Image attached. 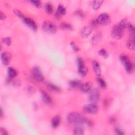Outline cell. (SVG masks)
Masks as SVG:
<instances>
[{"mask_svg": "<svg viewBox=\"0 0 135 135\" xmlns=\"http://www.w3.org/2000/svg\"><path fill=\"white\" fill-rule=\"evenodd\" d=\"M74 14L78 16L79 17H80V18H84V14L83 13V12L81 11V10H78L77 11H76L74 13Z\"/></svg>", "mask_w": 135, "mask_h": 135, "instance_id": "1f68e13d", "label": "cell"}, {"mask_svg": "<svg viewBox=\"0 0 135 135\" xmlns=\"http://www.w3.org/2000/svg\"><path fill=\"white\" fill-rule=\"evenodd\" d=\"M8 76L9 78L13 79L17 76V72L15 69L13 68L9 67L8 69Z\"/></svg>", "mask_w": 135, "mask_h": 135, "instance_id": "d6986e66", "label": "cell"}, {"mask_svg": "<svg viewBox=\"0 0 135 135\" xmlns=\"http://www.w3.org/2000/svg\"><path fill=\"white\" fill-rule=\"evenodd\" d=\"M41 98L43 102L46 105L51 106L53 105V100L51 97L44 90H41Z\"/></svg>", "mask_w": 135, "mask_h": 135, "instance_id": "30bf717a", "label": "cell"}, {"mask_svg": "<svg viewBox=\"0 0 135 135\" xmlns=\"http://www.w3.org/2000/svg\"><path fill=\"white\" fill-rule=\"evenodd\" d=\"M110 122L111 123H115L116 122L115 118H110Z\"/></svg>", "mask_w": 135, "mask_h": 135, "instance_id": "60d3db41", "label": "cell"}, {"mask_svg": "<svg viewBox=\"0 0 135 135\" xmlns=\"http://www.w3.org/2000/svg\"><path fill=\"white\" fill-rule=\"evenodd\" d=\"M114 132L116 134H119V135H122L124 134V130L120 127H116L114 128Z\"/></svg>", "mask_w": 135, "mask_h": 135, "instance_id": "f546056e", "label": "cell"}, {"mask_svg": "<svg viewBox=\"0 0 135 135\" xmlns=\"http://www.w3.org/2000/svg\"><path fill=\"white\" fill-rule=\"evenodd\" d=\"M1 58L2 63L5 65H7L9 64L11 59V55L8 52H3L1 53Z\"/></svg>", "mask_w": 135, "mask_h": 135, "instance_id": "8fae6325", "label": "cell"}, {"mask_svg": "<svg viewBox=\"0 0 135 135\" xmlns=\"http://www.w3.org/2000/svg\"><path fill=\"white\" fill-rule=\"evenodd\" d=\"M124 29L119 24L115 25L111 29V36L115 39H120L124 34Z\"/></svg>", "mask_w": 135, "mask_h": 135, "instance_id": "3957f363", "label": "cell"}, {"mask_svg": "<svg viewBox=\"0 0 135 135\" xmlns=\"http://www.w3.org/2000/svg\"><path fill=\"white\" fill-rule=\"evenodd\" d=\"M127 47L130 50H134L135 48L134 38L130 37L127 41L126 43Z\"/></svg>", "mask_w": 135, "mask_h": 135, "instance_id": "ac0fdd59", "label": "cell"}, {"mask_svg": "<svg viewBox=\"0 0 135 135\" xmlns=\"http://www.w3.org/2000/svg\"><path fill=\"white\" fill-rule=\"evenodd\" d=\"M100 99V93L97 89H94L89 95V101L91 103L96 104Z\"/></svg>", "mask_w": 135, "mask_h": 135, "instance_id": "5b68a950", "label": "cell"}, {"mask_svg": "<svg viewBox=\"0 0 135 135\" xmlns=\"http://www.w3.org/2000/svg\"><path fill=\"white\" fill-rule=\"evenodd\" d=\"M70 46H71V48H72V49L74 51L78 52V51H79L80 48H79V47L78 46H77V45L73 42H71L70 43Z\"/></svg>", "mask_w": 135, "mask_h": 135, "instance_id": "d6a6232c", "label": "cell"}, {"mask_svg": "<svg viewBox=\"0 0 135 135\" xmlns=\"http://www.w3.org/2000/svg\"><path fill=\"white\" fill-rule=\"evenodd\" d=\"M60 28L63 30H67V31H71L73 29L72 26L69 23H66V22H62L60 26Z\"/></svg>", "mask_w": 135, "mask_h": 135, "instance_id": "ffe728a7", "label": "cell"}, {"mask_svg": "<svg viewBox=\"0 0 135 135\" xmlns=\"http://www.w3.org/2000/svg\"><path fill=\"white\" fill-rule=\"evenodd\" d=\"M21 19L23 23L28 27L30 28L33 31H36L38 29V26L33 20L25 16H24Z\"/></svg>", "mask_w": 135, "mask_h": 135, "instance_id": "ba28073f", "label": "cell"}, {"mask_svg": "<svg viewBox=\"0 0 135 135\" xmlns=\"http://www.w3.org/2000/svg\"><path fill=\"white\" fill-rule=\"evenodd\" d=\"M27 90H28V91L29 93H30V94H33L34 93V88L32 87H31V86H29L28 88H27Z\"/></svg>", "mask_w": 135, "mask_h": 135, "instance_id": "74e56055", "label": "cell"}, {"mask_svg": "<svg viewBox=\"0 0 135 135\" xmlns=\"http://www.w3.org/2000/svg\"><path fill=\"white\" fill-rule=\"evenodd\" d=\"M83 110L88 114L94 115L98 112L99 108L96 104L91 103L84 106Z\"/></svg>", "mask_w": 135, "mask_h": 135, "instance_id": "8992f818", "label": "cell"}, {"mask_svg": "<svg viewBox=\"0 0 135 135\" xmlns=\"http://www.w3.org/2000/svg\"><path fill=\"white\" fill-rule=\"evenodd\" d=\"M99 54L100 56H101L105 58H107L108 57V54L107 51L105 49L100 50L99 51Z\"/></svg>", "mask_w": 135, "mask_h": 135, "instance_id": "4dcf8cb0", "label": "cell"}, {"mask_svg": "<svg viewBox=\"0 0 135 135\" xmlns=\"http://www.w3.org/2000/svg\"><path fill=\"white\" fill-rule=\"evenodd\" d=\"M47 87L50 90H51L54 92L58 93L60 91V88L58 85H57L51 83H47Z\"/></svg>", "mask_w": 135, "mask_h": 135, "instance_id": "44dd1931", "label": "cell"}, {"mask_svg": "<svg viewBox=\"0 0 135 135\" xmlns=\"http://www.w3.org/2000/svg\"><path fill=\"white\" fill-rule=\"evenodd\" d=\"M3 110H2V109L1 108V117L2 118V117H3Z\"/></svg>", "mask_w": 135, "mask_h": 135, "instance_id": "b9f144b4", "label": "cell"}, {"mask_svg": "<svg viewBox=\"0 0 135 135\" xmlns=\"http://www.w3.org/2000/svg\"><path fill=\"white\" fill-rule=\"evenodd\" d=\"M123 65H124L125 69L127 72L130 73L132 72V70L133 69V66L132 62L130 61V60L129 61H127L126 62H125V63H124Z\"/></svg>", "mask_w": 135, "mask_h": 135, "instance_id": "2e32d148", "label": "cell"}, {"mask_svg": "<svg viewBox=\"0 0 135 135\" xmlns=\"http://www.w3.org/2000/svg\"><path fill=\"white\" fill-rule=\"evenodd\" d=\"M92 65L95 73L96 74L97 76L99 77L101 73V70L99 62H97V61L94 60L92 62Z\"/></svg>", "mask_w": 135, "mask_h": 135, "instance_id": "7c38bea8", "label": "cell"}, {"mask_svg": "<svg viewBox=\"0 0 135 135\" xmlns=\"http://www.w3.org/2000/svg\"><path fill=\"white\" fill-rule=\"evenodd\" d=\"M91 84L90 82H85L84 83H82V85L80 87V89L84 93H88L91 91Z\"/></svg>", "mask_w": 135, "mask_h": 135, "instance_id": "5bb4252c", "label": "cell"}, {"mask_svg": "<svg viewBox=\"0 0 135 135\" xmlns=\"http://www.w3.org/2000/svg\"><path fill=\"white\" fill-rule=\"evenodd\" d=\"M6 18V16L5 15V14L1 11V15H0V19H1V21L4 20Z\"/></svg>", "mask_w": 135, "mask_h": 135, "instance_id": "f35d334b", "label": "cell"}, {"mask_svg": "<svg viewBox=\"0 0 135 135\" xmlns=\"http://www.w3.org/2000/svg\"><path fill=\"white\" fill-rule=\"evenodd\" d=\"M97 81H98V83H99L100 87L101 88L105 89V88L106 87V85H107L106 82H105V81L102 78H98Z\"/></svg>", "mask_w": 135, "mask_h": 135, "instance_id": "83f0119b", "label": "cell"}, {"mask_svg": "<svg viewBox=\"0 0 135 135\" xmlns=\"http://www.w3.org/2000/svg\"><path fill=\"white\" fill-rule=\"evenodd\" d=\"M73 132L75 134H83L84 133L83 130L81 127V126H76L74 129Z\"/></svg>", "mask_w": 135, "mask_h": 135, "instance_id": "484cf974", "label": "cell"}, {"mask_svg": "<svg viewBox=\"0 0 135 135\" xmlns=\"http://www.w3.org/2000/svg\"><path fill=\"white\" fill-rule=\"evenodd\" d=\"M2 42L6 44L8 46H11V44L12 43V41L10 37H5L2 39Z\"/></svg>", "mask_w": 135, "mask_h": 135, "instance_id": "f1b7e54d", "label": "cell"}, {"mask_svg": "<svg viewBox=\"0 0 135 135\" xmlns=\"http://www.w3.org/2000/svg\"><path fill=\"white\" fill-rule=\"evenodd\" d=\"M103 2V1H94L93 3V9L95 10H98L101 6Z\"/></svg>", "mask_w": 135, "mask_h": 135, "instance_id": "d4e9b609", "label": "cell"}, {"mask_svg": "<svg viewBox=\"0 0 135 135\" xmlns=\"http://www.w3.org/2000/svg\"><path fill=\"white\" fill-rule=\"evenodd\" d=\"M45 10H46V12L49 14H51L52 13L53 11V7L51 3H47L45 5Z\"/></svg>", "mask_w": 135, "mask_h": 135, "instance_id": "cb8c5ba5", "label": "cell"}, {"mask_svg": "<svg viewBox=\"0 0 135 135\" xmlns=\"http://www.w3.org/2000/svg\"><path fill=\"white\" fill-rule=\"evenodd\" d=\"M14 13H15L19 17H20L21 19L24 16L23 14L22 13V12H20V11H19V10H15L14 11Z\"/></svg>", "mask_w": 135, "mask_h": 135, "instance_id": "d590c367", "label": "cell"}, {"mask_svg": "<svg viewBox=\"0 0 135 135\" xmlns=\"http://www.w3.org/2000/svg\"><path fill=\"white\" fill-rule=\"evenodd\" d=\"M82 85V83L80 81L78 80H73L70 82L69 86L71 88L76 89V88H80Z\"/></svg>", "mask_w": 135, "mask_h": 135, "instance_id": "e0dca14e", "label": "cell"}, {"mask_svg": "<svg viewBox=\"0 0 135 135\" xmlns=\"http://www.w3.org/2000/svg\"><path fill=\"white\" fill-rule=\"evenodd\" d=\"M101 39V35L100 33H96L92 38L91 39V43L93 44H96L97 43H98L100 40Z\"/></svg>", "mask_w": 135, "mask_h": 135, "instance_id": "7402d4cb", "label": "cell"}, {"mask_svg": "<svg viewBox=\"0 0 135 135\" xmlns=\"http://www.w3.org/2000/svg\"><path fill=\"white\" fill-rule=\"evenodd\" d=\"M90 25L93 28H97L99 25L98 22L97 21V19H94L91 20L90 22Z\"/></svg>", "mask_w": 135, "mask_h": 135, "instance_id": "836d02e7", "label": "cell"}, {"mask_svg": "<svg viewBox=\"0 0 135 135\" xmlns=\"http://www.w3.org/2000/svg\"><path fill=\"white\" fill-rule=\"evenodd\" d=\"M67 121L71 125L77 126H81L85 122V118L81 114L76 112L69 113L66 117Z\"/></svg>", "mask_w": 135, "mask_h": 135, "instance_id": "6da1fadb", "label": "cell"}, {"mask_svg": "<svg viewBox=\"0 0 135 135\" xmlns=\"http://www.w3.org/2000/svg\"><path fill=\"white\" fill-rule=\"evenodd\" d=\"M42 28L44 32L49 34H53L57 30V26L49 21H44L42 25Z\"/></svg>", "mask_w": 135, "mask_h": 135, "instance_id": "7a4b0ae2", "label": "cell"}, {"mask_svg": "<svg viewBox=\"0 0 135 135\" xmlns=\"http://www.w3.org/2000/svg\"><path fill=\"white\" fill-rule=\"evenodd\" d=\"M0 131H1V134H2L3 135H8L9 133L7 131V130H6L5 128H1V129H0Z\"/></svg>", "mask_w": 135, "mask_h": 135, "instance_id": "8d00e7d4", "label": "cell"}, {"mask_svg": "<svg viewBox=\"0 0 135 135\" xmlns=\"http://www.w3.org/2000/svg\"><path fill=\"white\" fill-rule=\"evenodd\" d=\"M32 73L33 77L36 81L40 82H42L44 81V78L43 75L38 66H34L33 68Z\"/></svg>", "mask_w": 135, "mask_h": 135, "instance_id": "52a82bcc", "label": "cell"}, {"mask_svg": "<svg viewBox=\"0 0 135 135\" xmlns=\"http://www.w3.org/2000/svg\"><path fill=\"white\" fill-rule=\"evenodd\" d=\"M92 32V29L89 27H85L82 29L81 31V34L82 38H88Z\"/></svg>", "mask_w": 135, "mask_h": 135, "instance_id": "4fadbf2b", "label": "cell"}, {"mask_svg": "<svg viewBox=\"0 0 135 135\" xmlns=\"http://www.w3.org/2000/svg\"><path fill=\"white\" fill-rule=\"evenodd\" d=\"M30 2L36 8H40L41 5V2L40 1H31Z\"/></svg>", "mask_w": 135, "mask_h": 135, "instance_id": "e575fe53", "label": "cell"}, {"mask_svg": "<svg viewBox=\"0 0 135 135\" xmlns=\"http://www.w3.org/2000/svg\"><path fill=\"white\" fill-rule=\"evenodd\" d=\"M109 103H110V102H109V100H108V99L105 100V101H104V105H105V107L108 106Z\"/></svg>", "mask_w": 135, "mask_h": 135, "instance_id": "ab89813d", "label": "cell"}, {"mask_svg": "<svg viewBox=\"0 0 135 135\" xmlns=\"http://www.w3.org/2000/svg\"><path fill=\"white\" fill-rule=\"evenodd\" d=\"M61 122V117L59 115L54 117L51 121V126L53 128H57L59 127Z\"/></svg>", "mask_w": 135, "mask_h": 135, "instance_id": "9a60e30c", "label": "cell"}, {"mask_svg": "<svg viewBox=\"0 0 135 135\" xmlns=\"http://www.w3.org/2000/svg\"><path fill=\"white\" fill-rule=\"evenodd\" d=\"M119 24L125 30L126 28H128L130 23L128 22V21L126 19H124L120 21Z\"/></svg>", "mask_w": 135, "mask_h": 135, "instance_id": "4316f807", "label": "cell"}, {"mask_svg": "<svg viewBox=\"0 0 135 135\" xmlns=\"http://www.w3.org/2000/svg\"><path fill=\"white\" fill-rule=\"evenodd\" d=\"M77 63L78 64V71L81 77H85L88 72V69L84 64V61L81 58L77 59Z\"/></svg>", "mask_w": 135, "mask_h": 135, "instance_id": "277c9868", "label": "cell"}, {"mask_svg": "<svg viewBox=\"0 0 135 135\" xmlns=\"http://www.w3.org/2000/svg\"><path fill=\"white\" fill-rule=\"evenodd\" d=\"M97 21L99 24L107 25L110 22V19L108 14L103 13L99 15Z\"/></svg>", "mask_w": 135, "mask_h": 135, "instance_id": "9c48e42d", "label": "cell"}, {"mask_svg": "<svg viewBox=\"0 0 135 135\" xmlns=\"http://www.w3.org/2000/svg\"><path fill=\"white\" fill-rule=\"evenodd\" d=\"M61 16L64 15L66 13V9L64 8V7L61 4H60L57 9V10L56 11Z\"/></svg>", "mask_w": 135, "mask_h": 135, "instance_id": "603a6c76", "label": "cell"}]
</instances>
